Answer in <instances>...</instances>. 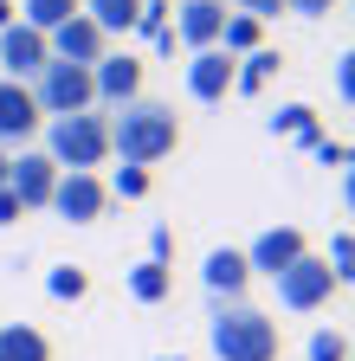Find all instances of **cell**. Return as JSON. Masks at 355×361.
<instances>
[{
  "mask_svg": "<svg viewBox=\"0 0 355 361\" xmlns=\"http://www.w3.org/2000/svg\"><path fill=\"white\" fill-rule=\"evenodd\" d=\"M174 149H181V123H174L168 104L136 97V104H123V110L110 116V155L136 161V168H155V161H168Z\"/></svg>",
  "mask_w": 355,
  "mask_h": 361,
  "instance_id": "6da1fadb",
  "label": "cell"
},
{
  "mask_svg": "<svg viewBox=\"0 0 355 361\" xmlns=\"http://www.w3.org/2000/svg\"><path fill=\"white\" fill-rule=\"evenodd\" d=\"M207 348L219 361H278V323L252 303H219L213 323H207Z\"/></svg>",
  "mask_w": 355,
  "mask_h": 361,
  "instance_id": "7a4b0ae2",
  "label": "cell"
},
{
  "mask_svg": "<svg viewBox=\"0 0 355 361\" xmlns=\"http://www.w3.org/2000/svg\"><path fill=\"white\" fill-rule=\"evenodd\" d=\"M46 155H52V168L97 174V161L110 155V116H104V110H84V116H52V123H46Z\"/></svg>",
  "mask_w": 355,
  "mask_h": 361,
  "instance_id": "3957f363",
  "label": "cell"
},
{
  "mask_svg": "<svg viewBox=\"0 0 355 361\" xmlns=\"http://www.w3.org/2000/svg\"><path fill=\"white\" fill-rule=\"evenodd\" d=\"M32 104H39V116H84V110H97V84H91V65H59V59H46V71H39L32 84Z\"/></svg>",
  "mask_w": 355,
  "mask_h": 361,
  "instance_id": "277c9868",
  "label": "cell"
},
{
  "mask_svg": "<svg viewBox=\"0 0 355 361\" xmlns=\"http://www.w3.org/2000/svg\"><path fill=\"white\" fill-rule=\"evenodd\" d=\"M272 284H278V303H284L291 316H310V310H323V303L342 290V284H336V271H330L317 252H303L297 264H284Z\"/></svg>",
  "mask_w": 355,
  "mask_h": 361,
  "instance_id": "5b68a950",
  "label": "cell"
},
{
  "mask_svg": "<svg viewBox=\"0 0 355 361\" xmlns=\"http://www.w3.org/2000/svg\"><path fill=\"white\" fill-rule=\"evenodd\" d=\"M59 219H71V226H97L104 219V207H110V194H104V180L97 174H78V168H59V180H52V200H46Z\"/></svg>",
  "mask_w": 355,
  "mask_h": 361,
  "instance_id": "8992f818",
  "label": "cell"
},
{
  "mask_svg": "<svg viewBox=\"0 0 355 361\" xmlns=\"http://www.w3.org/2000/svg\"><path fill=\"white\" fill-rule=\"evenodd\" d=\"M143 78H149V65H143L136 52H104V59L91 65V84H97V104H110V110L136 104V97H143Z\"/></svg>",
  "mask_w": 355,
  "mask_h": 361,
  "instance_id": "52a82bcc",
  "label": "cell"
},
{
  "mask_svg": "<svg viewBox=\"0 0 355 361\" xmlns=\"http://www.w3.org/2000/svg\"><path fill=\"white\" fill-rule=\"evenodd\" d=\"M52 180H59V168H52L46 149H20V155L7 161V194L20 200V213L46 207V200H52Z\"/></svg>",
  "mask_w": 355,
  "mask_h": 361,
  "instance_id": "ba28073f",
  "label": "cell"
},
{
  "mask_svg": "<svg viewBox=\"0 0 355 361\" xmlns=\"http://www.w3.org/2000/svg\"><path fill=\"white\" fill-rule=\"evenodd\" d=\"M39 129H46V116H39L32 90L13 84V78H0V149H26Z\"/></svg>",
  "mask_w": 355,
  "mask_h": 361,
  "instance_id": "9c48e42d",
  "label": "cell"
},
{
  "mask_svg": "<svg viewBox=\"0 0 355 361\" xmlns=\"http://www.w3.org/2000/svg\"><path fill=\"white\" fill-rule=\"evenodd\" d=\"M46 32H32V26H7V32H0V78H13V84H32L39 71H46Z\"/></svg>",
  "mask_w": 355,
  "mask_h": 361,
  "instance_id": "30bf717a",
  "label": "cell"
},
{
  "mask_svg": "<svg viewBox=\"0 0 355 361\" xmlns=\"http://www.w3.org/2000/svg\"><path fill=\"white\" fill-rule=\"evenodd\" d=\"M310 252V239L297 233V226H265V233L246 245V264H252V278H278L284 264H297Z\"/></svg>",
  "mask_w": 355,
  "mask_h": 361,
  "instance_id": "8fae6325",
  "label": "cell"
},
{
  "mask_svg": "<svg viewBox=\"0 0 355 361\" xmlns=\"http://www.w3.org/2000/svg\"><path fill=\"white\" fill-rule=\"evenodd\" d=\"M200 284H207V297H213V303H246V284H252V264H246V252H239V245H219V252H207V264H200Z\"/></svg>",
  "mask_w": 355,
  "mask_h": 361,
  "instance_id": "7c38bea8",
  "label": "cell"
},
{
  "mask_svg": "<svg viewBox=\"0 0 355 361\" xmlns=\"http://www.w3.org/2000/svg\"><path fill=\"white\" fill-rule=\"evenodd\" d=\"M46 52H52L59 65H97V59L110 52V39H104L91 20H84V13H71L59 32H46Z\"/></svg>",
  "mask_w": 355,
  "mask_h": 361,
  "instance_id": "4fadbf2b",
  "label": "cell"
},
{
  "mask_svg": "<svg viewBox=\"0 0 355 361\" xmlns=\"http://www.w3.org/2000/svg\"><path fill=\"white\" fill-rule=\"evenodd\" d=\"M188 97L194 104H227L233 97V59L219 52V45H207V52L188 59Z\"/></svg>",
  "mask_w": 355,
  "mask_h": 361,
  "instance_id": "5bb4252c",
  "label": "cell"
},
{
  "mask_svg": "<svg viewBox=\"0 0 355 361\" xmlns=\"http://www.w3.org/2000/svg\"><path fill=\"white\" fill-rule=\"evenodd\" d=\"M219 26H227V0H181V20L168 32L188 39L194 52H207V45H219Z\"/></svg>",
  "mask_w": 355,
  "mask_h": 361,
  "instance_id": "9a60e30c",
  "label": "cell"
},
{
  "mask_svg": "<svg viewBox=\"0 0 355 361\" xmlns=\"http://www.w3.org/2000/svg\"><path fill=\"white\" fill-rule=\"evenodd\" d=\"M0 361H52V342L32 323H0Z\"/></svg>",
  "mask_w": 355,
  "mask_h": 361,
  "instance_id": "2e32d148",
  "label": "cell"
},
{
  "mask_svg": "<svg viewBox=\"0 0 355 361\" xmlns=\"http://www.w3.org/2000/svg\"><path fill=\"white\" fill-rule=\"evenodd\" d=\"M78 13H84V20H91V26L110 39V32H129V26H136L143 0H78Z\"/></svg>",
  "mask_w": 355,
  "mask_h": 361,
  "instance_id": "e0dca14e",
  "label": "cell"
},
{
  "mask_svg": "<svg viewBox=\"0 0 355 361\" xmlns=\"http://www.w3.org/2000/svg\"><path fill=\"white\" fill-rule=\"evenodd\" d=\"M129 297L136 303H168V290H174V271L168 264H155V258H143V264H129Z\"/></svg>",
  "mask_w": 355,
  "mask_h": 361,
  "instance_id": "ac0fdd59",
  "label": "cell"
},
{
  "mask_svg": "<svg viewBox=\"0 0 355 361\" xmlns=\"http://www.w3.org/2000/svg\"><path fill=\"white\" fill-rule=\"evenodd\" d=\"M284 59L272 52V45H258V52H246V59H233V90L239 97H252V90H265L272 84V71H278Z\"/></svg>",
  "mask_w": 355,
  "mask_h": 361,
  "instance_id": "d6986e66",
  "label": "cell"
},
{
  "mask_svg": "<svg viewBox=\"0 0 355 361\" xmlns=\"http://www.w3.org/2000/svg\"><path fill=\"white\" fill-rule=\"evenodd\" d=\"M258 45H265V20L227 13V26H219V52H227V59H246V52H258Z\"/></svg>",
  "mask_w": 355,
  "mask_h": 361,
  "instance_id": "ffe728a7",
  "label": "cell"
},
{
  "mask_svg": "<svg viewBox=\"0 0 355 361\" xmlns=\"http://www.w3.org/2000/svg\"><path fill=\"white\" fill-rule=\"evenodd\" d=\"M272 135H284V142H303V149H310L323 129H317V110H310V104H284V110L272 116Z\"/></svg>",
  "mask_w": 355,
  "mask_h": 361,
  "instance_id": "44dd1931",
  "label": "cell"
},
{
  "mask_svg": "<svg viewBox=\"0 0 355 361\" xmlns=\"http://www.w3.org/2000/svg\"><path fill=\"white\" fill-rule=\"evenodd\" d=\"M71 13H78V0H20V26L32 32H59Z\"/></svg>",
  "mask_w": 355,
  "mask_h": 361,
  "instance_id": "7402d4cb",
  "label": "cell"
},
{
  "mask_svg": "<svg viewBox=\"0 0 355 361\" xmlns=\"http://www.w3.org/2000/svg\"><path fill=\"white\" fill-rule=\"evenodd\" d=\"M46 297L52 303H84V297H91V271H78V264L46 271Z\"/></svg>",
  "mask_w": 355,
  "mask_h": 361,
  "instance_id": "603a6c76",
  "label": "cell"
},
{
  "mask_svg": "<svg viewBox=\"0 0 355 361\" xmlns=\"http://www.w3.org/2000/svg\"><path fill=\"white\" fill-rule=\"evenodd\" d=\"M136 32L155 39L162 52H174V32H168V0H143V13H136Z\"/></svg>",
  "mask_w": 355,
  "mask_h": 361,
  "instance_id": "cb8c5ba5",
  "label": "cell"
},
{
  "mask_svg": "<svg viewBox=\"0 0 355 361\" xmlns=\"http://www.w3.org/2000/svg\"><path fill=\"white\" fill-rule=\"evenodd\" d=\"M149 188H155V180H149V168L123 161V168L110 174V188H104V194H116V200H149Z\"/></svg>",
  "mask_w": 355,
  "mask_h": 361,
  "instance_id": "d4e9b609",
  "label": "cell"
},
{
  "mask_svg": "<svg viewBox=\"0 0 355 361\" xmlns=\"http://www.w3.org/2000/svg\"><path fill=\"white\" fill-rule=\"evenodd\" d=\"M310 361H349V336L342 329H317L310 336Z\"/></svg>",
  "mask_w": 355,
  "mask_h": 361,
  "instance_id": "484cf974",
  "label": "cell"
},
{
  "mask_svg": "<svg viewBox=\"0 0 355 361\" xmlns=\"http://www.w3.org/2000/svg\"><path fill=\"white\" fill-rule=\"evenodd\" d=\"M323 264L336 271V284H349V264H355V239H349V233H336V239H330V258H323Z\"/></svg>",
  "mask_w": 355,
  "mask_h": 361,
  "instance_id": "4316f807",
  "label": "cell"
},
{
  "mask_svg": "<svg viewBox=\"0 0 355 361\" xmlns=\"http://www.w3.org/2000/svg\"><path fill=\"white\" fill-rule=\"evenodd\" d=\"M310 149H317V161H323V168H342V161H349V142H330V135H317Z\"/></svg>",
  "mask_w": 355,
  "mask_h": 361,
  "instance_id": "83f0119b",
  "label": "cell"
},
{
  "mask_svg": "<svg viewBox=\"0 0 355 361\" xmlns=\"http://www.w3.org/2000/svg\"><path fill=\"white\" fill-rule=\"evenodd\" d=\"M233 13H252V20H272V13H284V0H233Z\"/></svg>",
  "mask_w": 355,
  "mask_h": 361,
  "instance_id": "f1b7e54d",
  "label": "cell"
},
{
  "mask_svg": "<svg viewBox=\"0 0 355 361\" xmlns=\"http://www.w3.org/2000/svg\"><path fill=\"white\" fill-rule=\"evenodd\" d=\"M284 13H303V20H317V13H336V0H284Z\"/></svg>",
  "mask_w": 355,
  "mask_h": 361,
  "instance_id": "f546056e",
  "label": "cell"
},
{
  "mask_svg": "<svg viewBox=\"0 0 355 361\" xmlns=\"http://www.w3.org/2000/svg\"><path fill=\"white\" fill-rule=\"evenodd\" d=\"M168 252H174V233H168V226H155V233H149V258L168 264Z\"/></svg>",
  "mask_w": 355,
  "mask_h": 361,
  "instance_id": "4dcf8cb0",
  "label": "cell"
},
{
  "mask_svg": "<svg viewBox=\"0 0 355 361\" xmlns=\"http://www.w3.org/2000/svg\"><path fill=\"white\" fill-rule=\"evenodd\" d=\"M13 219H20V200H13L7 188H0V226H13Z\"/></svg>",
  "mask_w": 355,
  "mask_h": 361,
  "instance_id": "1f68e13d",
  "label": "cell"
},
{
  "mask_svg": "<svg viewBox=\"0 0 355 361\" xmlns=\"http://www.w3.org/2000/svg\"><path fill=\"white\" fill-rule=\"evenodd\" d=\"M13 20H20V7H13V0H0V32H7Z\"/></svg>",
  "mask_w": 355,
  "mask_h": 361,
  "instance_id": "d6a6232c",
  "label": "cell"
},
{
  "mask_svg": "<svg viewBox=\"0 0 355 361\" xmlns=\"http://www.w3.org/2000/svg\"><path fill=\"white\" fill-rule=\"evenodd\" d=\"M7 161H13V155H7V149H0V188H7Z\"/></svg>",
  "mask_w": 355,
  "mask_h": 361,
  "instance_id": "836d02e7",
  "label": "cell"
},
{
  "mask_svg": "<svg viewBox=\"0 0 355 361\" xmlns=\"http://www.w3.org/2000/svg\"><path fill=\"white\" fill-rule=\"evenodd\" d=\"M155 361H188V355H155Z\"/></svg>",
  "mask_w": 355,
  "mask_h": 361,
  "instance_id": "e575fe53",
  "label": "cell"
}]
</instances>
